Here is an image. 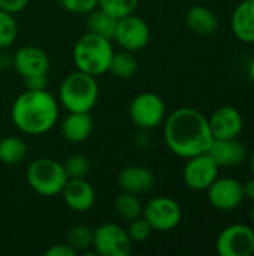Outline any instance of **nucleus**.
Returning a JSON list of instances; mask_svg holds the SVG:
<instances>
[{
    "label": "nucleus",
    "instance_id": "nucleus-1",
    "mask_svg": "<svg viewBox=\"0 0 254 256\" xmlns=\"http://www.w3.org/2000/svg\"><path fill=\"white\" fill-rule=\"evenodd\" d=\"M163 140L169 152L181 159L207 153L214 141L208 118L193 108H178L165 118Z\"/></svg>",
    "mask_w": 254,
    "mask_h": 256
},
{
    "label": "nucleus",
    "instance_id": "nucleus-2",
    "mask_svg": "<svg viewBox=\"0 0 254 256\" xmlns=\"http://www.w3.org/2000/svg\"><path fill=\"white\" fill-rule=\"evenodd\" d=\"M60 116V104L48 90H24L12 105L15 128L30 136H40L54 129Z\"/></svg>",
    "mask_w": 254,
    "mask_h": 256
},
{
    "label": "nucleus",
    "instance_id": "nucleus-3",
    "mask_svg": "<svg viewBox=\"0 0 254 256\" xmlns=\"http://www.w3.org/2000/svg\"><path fill=\"white\" fill-rule=\"evenodd\" d=\"M58 104L67 112H91L99 100V84L96 76L76 69L60 84Z\"/></svg>",
    "mask_w": 254,
    "mask_h": 256
},
{
    "label": "nucleus",
    "instance_id": "nucleus-4",
    "mask_svg": "<svg viewBox=\"0 0 254 256\" xmlns=\"http://www.w3.org/2000/svg\"><path fill=\"white\" fill-rule=\"evenodd\" d=\"M112 56L114 48L111 40L88 32L75 42L72 52L76 69L96 78L109 72Z\"/></svg>",
    "mask_w": 254,
    "mask_h": 256
},
{
    "label": "nucleus",
    "instance_id": "nucleus-5",
    "mask_svg": "<svg viewBox=\"0 0 254 256\" xmlns=\"http://www.w3.org/2000/svg\"><path fill=\"white\" fill-rule=\"evenodd\" d=\"M67 180L63 164L51 158H39L33 160L27 170L28 186L43 198L60 195Z\"/></svg>",
    "mask_w": 254,
    "mask_h": 256
},
{
    "label": "nucleus",
    "instance_id": "nucleus-6",
    "mask_svg": "<svg viewBox=\"0 0 254 256\" xmlns=\"http://www.w3.org/2000/svg\"><path fill=\"white\" fill-rule=\"evenodd\" d=\"M129 117L141 130H151L163 124L166 118V106L163 99L151 92L139 93L129 105Z\"/></svg>",
    "mask_w": 254,
    "mask_h": 256
},
{
    "label": "nucleus",
    "instance_id": "nucleus-7",
    "mask_svg": "<svg viewBox=\"0 0 254 256\" xmlns=\"http://www.w3.org/2000/svg\"><path fill=\"white\" fill-rule=\"evenodd\" d=\"M142 218L150 224L153 231L169 232L181 224L183 210L175 200L169 196H156L142 208Z\"/></svg>",
    "mask_w": 254,
    "mask_h": 256
},
{
    "label": "nucleus",
    "instance_id": "nucleus-8",
    "mask_svg": "<svg viewBox=\"0 0 254 256\" xmlns=\"http://www.w3.org/2000/svg\"><path fill=\"white\" fill-rule=\"evenodd\" d=\"M93 250L100 256H129L133 248L127 231L117 224H102L93 230Z\"/></svg>",
    "mask_w": 254,
    "mask_h": 256
},
{
    "label": "nucleus",
    "instance_id": "nucleus-9",
    "mask_svg": "<svg viewBox=\"0 0 254 256\" xmlns=\"http://www.w3.org/2000/svg\"><path fill=\"white\" fill-rule=\"evenodd\" d=\"M216 252L220 256L254 255V231L243 224L225 228L216 240Z\"/></svg>",
    "mask_w": 254,
    "mask_h": 256
},
{
    "label": "nucleus",
    "instance_id": "nucleus-10",
    "mask_svg": "<svg viewBox=\"0 0 254 256\" xmlns=\"http://www.w3.org/2000/svg\"><path fill=\"white\" fill-rule=\"evenodd\" d=\"M121 50L136 52L144 50L150 42V27L141 16L132 14L117 21L114 39Z\"/></svg>",
    "mask_w": 254,
    "mask_h": 256
},
{
    "label": "nucleus",
    "instance_id": "nucleus-11",
    "mask_svg": "<svg viewBox=\"0 0 254 256\" xmlns=\"http://www.w3.org/2000/svg\"><path fill=\"white\" fill-rule=\"evenodd\" d=\"M183 178L189 189L196 192L207 190L219 176V166L208 153L186 159Z\"/></svg>",
    "mask_w": 254,
    "mask_h": 256
},
{
    "label": "nucleus",
    "instance_id": "nucleus-12",
    "mask_svg": "<svg viewBox=\"0 0 254 256\" xmlns=\"http://www.w3.org/2000/svg\"><path fill=\"white\" fill-rule=\"evenodd\" d=\"M208 202L219 212H232L244 201L243 184L231 177L216 178L207 189Z\"/></svg>",
    "mask_w": 254,
    "mask_h": 256
},
{
    "label": "nucleus",
    "instance_id": "nucleus-13",
    "mask_svg": "<svg viewBox=\"0 0 254 256\" xmlns=\"http://www.w3.org/2000/svg\"><path fill=\"white\" fill-rule=\"evenodd\" d=\"M12 66L24 80L36 75H48L51 69V60L42 48L27 45L13 54Z\"/></svg>",
    "mask_w": 254,
    "mask_h": 256
},
{
    "label": "nucleus",
    "instance_id": "nucleus-14",
    "mask_svg": "<svg viewBox=\"0 0 254 256\" xmlns=\"http://www.w3.org/2000/svg\"><path fill=\"white\" fill-rule=\"evenodd\" d=\"M61 195L64 204L75 213H88L96 202L94 188L87 178H69Z\"/></svg>",
    "mask_w": 254,
    "mask_h": 256
},
{
    "label": "nucleus",
    "instance_id": "nucleus-15",
    "mask_svg": "<svg viewBox=\"0 0 254 256\" xmlns=\"http://www.w3.org/2000/svg\"><path fill=\"white\" fill-rule=\"evenodd\" d=\"M214 140L238 138L243 130V117L234 106H220L208 118Z\"/></svg>",
    "mask_w": 254,
    "mask_h": 256
},
{
    "label": "nucleus",
    "instance_id": "nucleus-16",
    "mask_svg": "<svg viewBox=\"0 0 254 256\" xmlns=\"http://www.w3.org/2000/svg\"><path fill=\"white\" fill-rule=\"evenodd\" d=\"M219 168L240 166L247 159V148L237 138L232 140H214L207 152Z\"/></svg>",
    "mask_w": 254,
    "mask_h": 256
},
{
    "label": "nucleus",
    "instance_id": "nucleus-17",
    "mask_svg": "<svg viewBox=\"0 0 254 256\" xmlns=\"http://www.w3.org/2000/svg\"><path fill=\"white\" fill-rule=\"evenodd\" d=\"M154 174L145 166L130 165L123 168L118 174V186L121 188V190L133 195H142L150 192L154 188Z\"/></svg>",
    "mask_w": 254,
    "mask_h": 256
},
{
    "label": "nucleus",
    "instance_id": "nucleus-18",
    "mask_svg": "<svg viewBox=\"0 0 254 256\" xmlns=\"http://www.w3.org/2000/svg\"><path fill=\"white\" fill-rule=\"evenodd\" d=\"M93 117L90 112H69L61 123V135L67 142L79 144L93 134Z\"/></svg>",
    "mask_w": 254,
    "mask_h": 256
},
{
    "label": "nucleus",
    "instance_id": "nucleus-19",
    "mask_svg": "<svg viewBox=\"0 0 254 256\" xmlns=\"http://www.w3.org/2000/svg\"><path fill=\"white\" fill-rule=\"evenodd\" d=\"M232 33L244 44H254V0L241 2L232 14Z\"/></svg>",
    "mask_w": 254,
    "mask_h": 256
},
{
    "label": "nucleus",
    "instance_id": "nucleus-20",
    "mask_svg": "<svg viewBox=\"0 0 254 256\" xmlns=\"http://www.w3.org/2000/svg\"><path fill=\"white\" fill-rule=\"evenodd\" d=\"M186 24L190 32L199 36L213 34L217 30L219 21L216 14L205 6H193L186 14Z\"/></svg>",
    "mask_w": 254,
    "mask_h": 256
},
{
    "label": "nucleus",
    "instance_id": "nucleus-21",
    "mask_svg": "<svg viewBox=\"0 0 254 256\" xmlns=\"http://www.w3.org/2000/svg\"><path fill=\"white\" fill-rule=\"evenodd\" d=\"M117 21H118L117 18L111 16L103 9L96 8L94 10H91L87 15V32L112 40L115 27H117Z\"/></svg>",
    "mask_w": 254,
    "mask_h": 256
},
{
    "label": "nucleus",
    "instance_id": "nucleus-22",
    "mask_svg": "<svg viewBox=\"0 0 254 256\" xmlns=\"http://www.w3.org/2000/svg\"><path fill=\"white\" fill-rule=\"evenodd\" d=\"M27 144L18 136H4L0 140V162L3 165H19L27 156Z\"/></svg>",
    "mask_w": 254,
    "mask_h": 256
},
{
    "label": "nucleus",
    "instance_id": "nucleus-23",
    "mask_svg": "<svg viewBox=\"0 0 254 256\" xmlns=\"http://www.w3.org/2000/svg\"><path fill=\"white\" fill-rule=\"evenodd\" d=\"M138 70V60L133 56V52L121 50L120 52L114 51L112 60H111V66H109V72L121 80H129L132 78Z\"/></svg>",
    "mask_w": 254,
    "mask_h": 256
},
{
    "label": "nucleus",
    "instance_id": "nucleus-24",
    "mask_svg": "<svg viewBox=\"0 0 254 256\" xmlns=\"http://www.w3.org/2000/svg\"><path fill=\"white\" fill-rule=\"evenodd\" d=\"M114 208H115V213L130 222L133 219H138L142 216V208L144 206L141 204L138 195H133V194H129V192H121L120 195H117L115 201H114Z\"/></svg>",
    "mask_w": 254,
    "mask_h": 256
},
{
    "label": "nucleus",
    "instance_id": "nucleus-25",
    "mask_svg": "<svg viewBox=\"0 0 254 256\" xmlns=\"http://www.w3.org/2000/svg\"><path fill=\"white\" fill-rule=\"evenodd\" d=\"M66 243L73 248L78 254L87 250L93 244V230L85 225L72 226L66 234Z\"/></svg>",
    "mask_w": 254,
    "mask_h": 256
},
{
    "label": "nucleus",
    "instance_id": "nucleus-26",
    "mask_svg": "<svg viewBox=\"0 0 254 256\" xmlns=\"http://www.w3.org/2000/svg\"><path fill=\"white\" fill-rule=\"evenodd\" d=\"M18 36V24L12 14L0 9V50L9 48Z\"/></svg>",
    "mask_w": 254,
    "mask_h": 256
},
{
    "label": "nucleus",
    "instance_id": "nucleus-27",
    "mask_svg": "<svg viewBox=\"0 0 254 256\" xmlns=\"http://www.w3.org/2000/svg\"><path fill=\"white\" fill-rule=\"evenodd\" d=\"M138 4H139V0H99L97 8L103 9L111 16L120 20L123 16L135 14Z\"/></svg>",
    "mask_w": 254,
    "mask_h": 256
},
{
    "label": "nucleus",
    "instance_id": "nucleus-28",
    "mask_svg": "<svg viewBox=\"0 0 254 256\" xmlns=\"http://www.w3.org/2000/svg\"><path fill=\"white\" fill-rule=\"evenodd\" d=\"M64 171L67 174V178H87L91 170V164L87 156L84 154H72L69 156L64 164Z\"/></svg>",
    "mask_w": 254,
    "mask_h": 256
},
{
    "label": "nucleus",
    "instance_id": "nucleus-29",
    "mask_svg": "<svg viewBox=\"0 0 254 256\" xmlns=\"http://www.w3.org/2000/svg\"><path fill=\"white\" fill-rule=\"evenodd\" d=\"M126 231H127V234H129V237H130V240L133 243H141V242L148 240L150 236H151V232H153L150 224L142 216L138 218V219L130 220Z\"/></svg>",
    "mask_w": 254,
    "mask_h": 256
},
{
    "label": "nucleus",
    "instance_id": "nucleus-30",
    "mask_svg": "<svg viewBox=\"0 0 254 256\" xmlns=\"http://www.w3.org/2000/svg\"><path fill=\"white\" fill-rule=\"evenodd\" d=\"M63 8L75 15H88L99 6V0H60Z\"/></svg>",
    "mask_w": 254,
    "mask_h": 256
},
{
    "label": "nucleus",
    "instance_id": "nucleus-31",
    "mask_svg": "<svg viewBox=\"0 0 254 256\" xmlns=\"http://www.w3.org/2000/svg\"><path fill=\"white\" fill-rule=\"evenodd\" d=\"M30 0H0V9L4 12H9L12 15L19 14L27 8Z\"/></svg>",
    "mask_w": 254,
    "mask_h": 256
},
{
    "label": "nucleus",
    "instance_id": "nucleus-32",
    "mask_svg": "<svg viewBox=\"0 0 254 256\" xmlns=\"http://www.w3.org/2000/svg\"><path fill=\"white\" fill-rule=\"evenodd\" d=\"M48 86V75H36L24 78L25 90H46Z\"/></svg>",
    "mask_w": 254,
    "mask_h": 256
},
{
    "label": "nucleus",
    "instance_id": "nucleus-33",
    "mask_svg": "<svg viewBox=\"0 0 254 256\" xmlns=\"http://www.w3.org/2000/svg\"><path fill=\"white\" fill-rule=\"evenodd\" d=\"M78 252L70 248L67 243L63 244H52L51 248H48L45 250V256H76Z\"/></svg>",
    "mask_w": 254,
    "mask_h": 256
},
{
    "label": "nucleus",
    "instance_id": "nucleus-34",
    "mask_svg": "<svg viewBox=\"0 0 254 256\" xmlns=\"http://www.w3.org/2000/svg\"><path fill=\"white\" fill-rule=\"evenodd\" d=\"M243 192H244V198L254 201V177L246 184H243Z\"/></svg>",
    "mask_w": 254,
    "mask_h": 256
},
{
    "label": "nucleus",
    "instance_id": "nucleus-35",
    "mask_svg": "<svg viewBox=\"0 0 254 256\" xmlns=\"http://www.w3.org/2000/svg\"><path fill=\"white\" fill-rule=\"evenodd\" d=\"M249 75H250V80L253 81V84H254V58L252 60L250 66H249Z\"/></svg>",
    "mask_w": 254,
    "mask_h": 256
},
{
    "label": "nucleus",
    "instance_id": "nucleus-36",
    "mask_svg": "<svg viewBox=\"0 0 254 256\" xmlns=\"http://www.w3.org/2000/svg\"><path fill=\"white\" fill-rule=\"evenodd\" d=\"M249 166H250V171L253 172L254 176V150L253 153H252V156H250V159H249Z\"/></svg>",
    "mask_w": 254,
    "mask_h": 256
},
{
    "label": "nucleus",
    "instance_id": "nucleus-37",
    "mask_svg": "<svg viewBox=\"0 0 254 256\" xmlns=\"http://www.w3.org/2000/svg\"><path fill=\"white\" fill-rule=\"evenodd\" d=\"M250 219H252V222H253L254 225V206L253 208H252V212H250Z\"/></svg>",
    "mask_w": 254,
    "mask_h": 256
}]
</instances>
